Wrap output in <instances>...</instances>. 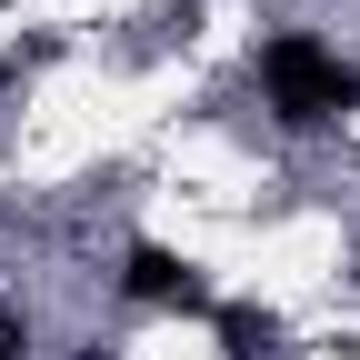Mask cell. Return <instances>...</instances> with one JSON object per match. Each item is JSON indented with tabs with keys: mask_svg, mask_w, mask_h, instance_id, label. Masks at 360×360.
Wrapping results in <instances>:
<instances>
[{
	"mask_svg": "<svg viewBox=\"0 0 360 360\" xmlns=\"http://www.w3.org/2000/svg\"><path fill=\"white\" fill-rule=\"evenodd\" d=\"M0 11H11V0H0Z\"/></svg>",
	"mask_w": 360,
	"mask_h": 360,
	"instance_id": "obj_5",
	"label": "cell"
},
{
	"mask_svg": "<svg viewBox=\"0 0 360 360\" xmlns=\"http://www.w3.org/2000/svg\"><path fill=\"white\" fill-rule=\"evenodd\" d=\"M260 80H270V101H281V120L360 110V70H350V60H330L321 40H300V30H281V40L260 51Z\"/></svg>",
	"mask_w": 360,
	"mask_h": 360,
	"instance_id": "obj_1",
	"label": "cell"
},
{
	"mask_svg": "<svg viewBox=\"0 0 360 360\" xmlns=\"http://www.w3.org/2000/svg\"><path fill=\"white\" fill-rule=\"evenodd\" d=\"M120 290H130V300H170V310H210V290H200V270L180 260V250H160V240H141V250H130V270H120Z\"/></svg>",
	"mask_w": 360,
	"mask_h": 360,
	"instance_id": "obj_2",
	"label": "cell"
},
{
	"mask_svg": "<svg viewBox=\"0 0 360 360\" xmlns=\"http://www.w3.org/2000/svg\"><path fill=\"white\" fill-rule=\"evenodd\" d=\"M0 360H20V321H11V310H0Z\"/></svg>",
	"mask_w": 360,
	"mask_h": 360,
	"instance_id": "obj_4",
	"label": "cell"
},
{
	"mask_svg": "<svg viewBox=\"0 0 360 360\" xmlns=\"http://www.w3.org/2000/svg\"><path fill=\"white\" fill-rule=\"evenodd\" d=\"M220 340H231V360H260V350H270V321H250V310H220Z\"/></svg>",
	"mask_w": 360,
	"mask_h": 360,
	"instance_id": "obj_3",
	"label": "cell"
}]
</instances>
